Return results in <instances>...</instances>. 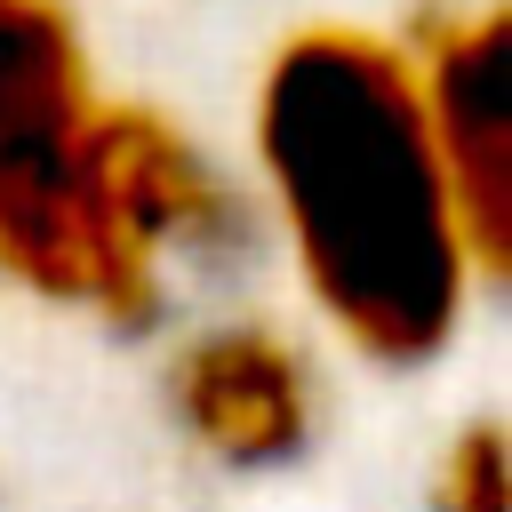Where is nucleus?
<instances>
[{"instance_id": "obj_1", "label": "nucleus", "mask_w": 512, "mask_h": 512, "mask_svg": "<svg viewBox=\"0 0 512 512\" xmlns=\"http://www.w3.org/2000/svg\"><path fill=\"white\" fill-rule=\"evenodd\" d=\"M256 200L312 320L368 368H432L496 288L448 192L400 32L304 24L248 104Z\"/></svg>"}, {"instance_id": "obj_2", "label": "nucleus", "mask_w": 512, "mask_h": 512, "mask_svg": "<svg viewBox=\"0 0 512 512\" xmlns=\"http://www.w3.org/2000/svg\"><path fill=\"white\" fill-rule=\"evenodd\" d=\"M256 248V208L160 104L104 96L80 168V296L104 328H152L192 280L232 272Z\"/></svg>"}, {"instance_id": "obj_3", "label": "nucleus", "mask_w": 512, "mask_h": 512, "mask_svg": "<svg viewBox=\"0 0 512 512\" xmlns=\"http://www.w3.org/2000/svg\"><path fill=\"white\" fill-rule=\"evenodd\" d=\"M104 80L72 0H0V280L64 304L80 296V168Z\"/></svg>"}, {"instance_id": "obj_4", "label": "nucleus", "mask_w": 512, "mask_h": 512, "mask_svg": "<svg viewBox=\"0 0 512 512\" xmlns=\"http://www.w3.org/2000/svg\"><path fill=\"white\" fill-rule=\"evenodd\" d=\"M408 56H416L448 192L480 248V272L504 288L512 272V16L504 0L440 8L424 32H408Z\"/></svg>"}, {"instance_id": "obj_5", "label": "nucleus", "mask_w": 512, "mask_h": 512, "mask_svg": "<svg viewBox=\"0 0 512 512\" xmlns=\"http://www.w3.org/2000/svg\"><path fill=\"white\" fill-rule=\"evenodd\" d=\"M160 400L176 432L224 472H280L320 432V376L296 336L264 320H208L168 352Z\"/></svg>"}, {"instance_id": "obj_6", "label": "nucleus", "mask_w": 512, "mask_h": 512, "mask_svg": "<svg viewBox=\"0 0 512 512\" xmlns=\"http://www.w3.org/2000/svg\"><path fill=\"white\" fill-rule=\"evenodd\" d=\"M424 512H512V448L496 416H472L464 432H448L424 480Z\"/></svg>"}]
</instances>
